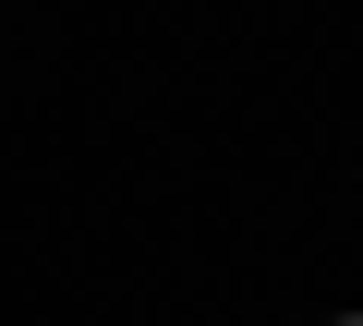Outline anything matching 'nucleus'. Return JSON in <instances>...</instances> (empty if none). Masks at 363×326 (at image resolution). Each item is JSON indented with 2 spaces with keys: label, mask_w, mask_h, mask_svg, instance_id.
Returning <instances> with one entry per match:
<instances>
[]
</instances>
